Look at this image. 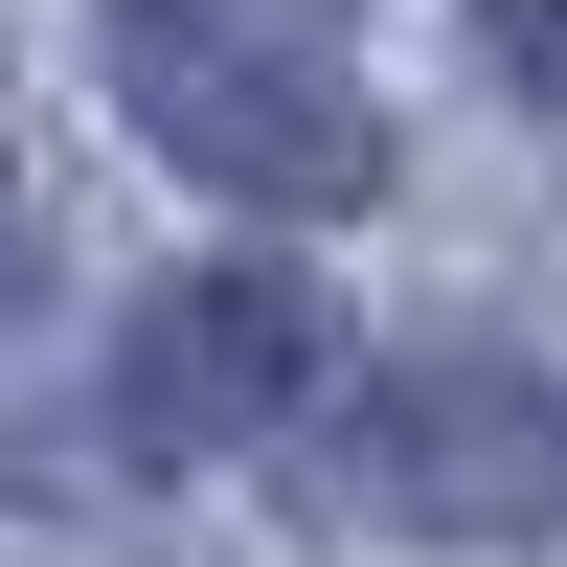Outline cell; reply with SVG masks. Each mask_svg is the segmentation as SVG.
Returning <instances> with one entry per match:
<instances>
[{
  "mask_svg": "<svg viewBox=\"0 0 567 567\" xmlns=\"http://www.w3.org/2000/svg\"><path fill=\"white\" fill-rule=\"evenodd\" d=\"M91 69L227 205H386V69L341 0H91Z\"/></svg>",
  "mask_w": 567,
  "mask_h": 567,
  "instance_id": "obj_1",
  "label": "cell"
},
{
  "mask_svg": "<svg viewBox=\"0 0 567 567\" xmlns=\"http://www.w3.org/2000/svg\"><path fill=\"white\" fill-rule=\"evenodd\" d=\"M341 499H386V523H567V386L545 363H386V386L341 409Z\"/></svg>",
  "mask_w": 567,
  "mask_h": 567,
  "instance_id": "obj_2",
  "label": "cell"
},
{
  "mask_svg": "<svg viewBox=\"0 0 567 567\" xmlns=\"http://www.w3.org/2000/svg\"><path fill=\"white\" fill-rule=\"evenodd\" d=\"M477 45H499V69L545 91V114H567V0H477Z\"/></svg>",
  "mask_w": 567,
  "mask_h": 567,
  "instance_id": "obj_4",
  "label": "cell"
},
{
  "mask_svg": "<svg viewBox=\"0 0 567 567\" xmlns=\"http://www.w3.org/2000/svg\"><path fill=\"white\" fill-rule=\"evenodd\" d=\"M0 272H23V182H0Z\"/></svg>",
  "mask_w": 567,
  "mask_h": 567,
  "instance_id": "obj_5",
  "label": "cell"
},
{
  "mask_svg": "<svg viewBox=\"0 0 567 567\" xmlns=\"http://www.w3.org/2000/svg\"><path fill=\"white\" fill-rule=\"evenodd\" d=\"M296 386H318V296L296 272H182V296H136V341H114V432L136 454H250Z\"/></svg>",
  "mask_w": 567,
  "mask_h": 567,
  "instance_id": "obj_3",
  "label": "cell"
}]
</instances>
